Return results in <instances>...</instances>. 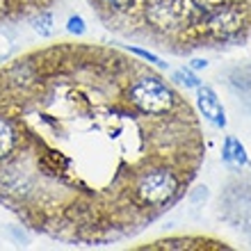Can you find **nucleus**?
Segmentation results:
<instances>
[{
  "label": "nucleus",
  "instance_id": "nucleus-1",
  "mask_svg": "<svg viewBox=\"0 0 251 251\" xmlns=\"http://www.w3.org/2000/svg\"><path fill=\"white\" fill-rule=\"evenodd\" d=\"M194 174L197 169L174 162H151L142 167L130 185L132 203L151 222L158 212L167 210L185 194Z\"/></svg>",
  "mask_w": 251,
  "mask_h": 251
},
{
  "label": "nucleus",
  "instance_id": "nucleus-2",
  "mask_svg": "<svg viewBox=\"0 0 251 251\" xmlns=\"http://www.w3.org/2000/svg\"><path fill=\"white\" fill-rule=\"evenodd\" d=\"M124 99L135 112L153 117V119L167 117L187 103L172 87V82H167L162 75L153 73L151 69H144V66H137V73L126 82Z\"/></svg>",
  "mask_w": 251,
  "mask_h": 251
},
{
  "label": "nucleus",
  "instance_id": "nucleus-3",
  "mask_svg": "<svg viewBox=\"0 0 251 251\" xmlns=\"http://www.w3.org/2000/svg\"><path fill=\"white\" fill-rule=\"evenodd\" d=\"M197 105L205 121H210L217 128H226V112H224V107H222L219 96L215 94V89L210 85L197 87Z\"/></svg>",
  "mask_w": 251,
  "mask_h": 251
},
{
  "label": "nucleus",
  "instance_id": "nucleus-4",
  "mask_svg": "<svg viewBox=\"0 0 251 251\" xmlns=\"http://www.w3.org/2000/svg\"><path fill=\"white\" fill-rule=\"evenodd\" d=\"M21 149V126L0 112V162H7Z\"/></svg>",
  "mask_w": 251,
  "mask_h": 251
},
{
  "label": "nucleus",
  "instance_id": "nucleus-5",
  "mask_svg": "<svg viewBox=\"0 0 251 251\" xmlns=\"http://www.w3.org/2000/svg\"><path fill=\"white\" fill-rule=\"evenodd\" d=\"M228 245L210 238H199V235H187V238H167L160 242L149 245V249H226Z\"/></svg>",
  "mask_w": 251,
  "mask_h": 251
},
{
  "label": "nucleus",
  "instance_id": "nucleus-6",
  "mask_svg": "<svg viewBox=\"0 0 251 251\" xmlns=\"http://www.w3.org/2000/svg\"><path fill=\"white\" fill-rule=\"evenodd\" d=\"M222 160L228 167H238V169L249 165V155H247L245 144L238 137H233V135H226L224 146H222Z\"/></svg>",
  "mask_w": 251,
  "mask_h": 251
},
{
  "label": "nucleus",
  "instance_id": "nucleus-7",
  "mask_svg": "<svg viewBox=\"0 0 251 251\" xmlns=\"http://www.w3.org/2000/svg\"><path fill=\"white\" fill-rule=\"evenodd\" d=\"M32 27H34V32L39 34V37H44V39H48V37H53V32H55V25H53V14L48 12V9L39 12V14H37V19L32 21Z\"/></svg>",
  "mask_w": 251,
  "mask_h": 251
},
{
  "label": "nucleus",
  "instance_id": "nucleus-8",
  "mask_svg": "<svg viewBox=\"0 0 251 251\" xmlns=\"http://www.w3.org/2000/svg\"><path fill=\"white\" fill-rule=\"evenodd\" d=\"M100 7H107L110 12L114 14H121V16H128V14L135 9L137 0H99Z\"/></svg>",
  "mask_w": 251,
  "mask_h": 251
},
{
  "label": "nucleus",
  "instance_id": "nucleus-9",
  "mask_svg": "<svg viewBox=\"0 0 251 251\" xmlns=\"http://www.w3.org/2000/svg\"><path fill=\"white\" fill-rule=\"evenodd\" d=\"M172 80L178 82V85H185V89H197V87L201 85V80L192 73V69H178V71H174Z\"/></svg>",
  "mask_w": 251,
  "mask_h": 251
},
{
  "label": "nucleus",
  "instance_id": "nucleus-10",
  "mask_svg": "<svg viewBox=\"0 0 251 251\" xmlns=\"http://www.w3.org/2000/svg\"><path fill=\"white\" fill-rule=\"evenodd\" d=\"M130 53H132V55H137V57H142V60H146V62H149V64H155V66H160V69H167V66H169V64H167V62H162V60H160V57H158V55H155V53H149V50H144V48L132 46V48H130Z\"/></svg>",
  "mask_w": 251,
  "mask_h": 251
},
{
  "label": "nucleus",
  "instance_id": "nucleus-11",
  "mask_svg": "<svg viewBox=\"0 0 251 251\" xmlns=\"http://www.w3.org/2000/svg\"><path fill=\"white\" fill-rule=\"evenodd\" d=\"M66 30H69L71 34H75V37L85 34L87 25H85V21H82V16H71V19L66 21Z\"/></svg>",
  "mask_w": 251,
  "mask_h": 251
},
{
  "label": "nucleus",
  "instance_id": "nucleus-12",
  "mask_svg": "<svg viewBox=\"0 0 251 251\" xmlns=\"http://www.w3.org/2000/svg\"><path fill=\"white\" fill-rule=\"evenodd\" d=\"M12 19V0H0V21Z\"/></svg>",
  "mask_w": 251,
  "mask_h": 251
},
{
  "label": "nucleus",
  "instance_id": "nucleus-13",
  "mask_svg": "<svg viewBox=\"0 0 251 251\" xmlns=\"http://www.w3.org/2000/svg\"><path fill=\"white\" fill-rule=\"evenodd\" d=\"M208 66V62L203 60V57H194V60L190 62V69L192 71H201V69H205Z\"/></svg>",
  "mask_w": 251,
  "mask_h": 251
}]
</instances>
